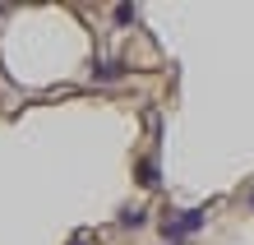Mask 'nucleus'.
I'll return each mask as SVG.
<instances>
[{
    "label": "nucleus",
    "mask_w": 254,
    "mask_h": 245,
    "mask_svg": "<svg viewBox=\"0 0 254 245\" xmlns=\"http://www.w3.org/2000/svg\"><path fill=\"white\" fill-rule=\"evenodd\" d=\"M134 19H139V9H134V5H116V23H134Z\"/></svg>",
    "instance_id": "nucleus-5"
},
{
    "label": "nucleus",
    "mask_w": 254,
    "mask_h": 245,
    "mask_svg": "<svg viewBox=\"0 0 254 245\" xmlns=\"http://www.w3.org/2000/svg\"><path fill=\"white\" fill-rule=\"evenodd\" d=\"M250 204H254V194H250Z\"/></svg>",
    "instance_id": "nucleus-7"
},
{
    "label": "nucleus",
    "mask_w": 254,
    "mask_h": 245,
    "mask_svg": "<svg viewBox=\"0 0 254 245\" xmlns=\"http://www.w3.org/2000/svg\"><path fill=\"white\" fill-rule=\"evenodd\" d=\"M121 227H148V208L143 204H125L121 208Z\"/></svg>",
    "instance_id": "nucleus-3"
},
{
    "label": "nucleus",
    "mask_w": 254,
    "mask_h": 245,
    "mask_svg": "<svg viewBox=\"0 0 254 245\" xmlns=\"http://www.w3.org/2000/svg\"><path fill=\"white\" fill-rule=\"evenodd\" d=\"M134 176H139V185H148V190H153L157 180H162V176H157V158H143L139 166H134Z\"/></svg>",
    "instance_id": "nucleus-4"
},
{
    "label": "nucleus",
    "mask_w": 254,
    "mask_h": 245,
    "mask_svg": "<svg viewBox=\"0 0 254 245\" xmlns=\"http://www.w3.org/2000/svg\"><path fill=\"white\" fill-rule=\"evenodd\" d=\"M69 245H88V232H79V236H74V241H69Z\"/></svg>",
    "instance_id": "nucleus-6"
},
{
    "label": "nucleus",
    "mask_w": 254,
    "mask_h": 245,
    "mask_svg": "<svg viewBox=\"0 0 254 245\" xmlns=\"http://www.w3.org/2000/svg\"><path fill=\"white\" fill-rule=\"evenodd\" d=\"M208 222V204H199V208H185V213H176V218H167L162 222V236H167L171 245H181V241H190L199 227Z\"/></svg>",
    "instance_id": "nucleus-1"
},
{
    "label": "nucleus",
    "mask_w": 254,
    "mask_h": 245,
    "mask_svg": "<svg viewBox=\"0 0 254 245\" xmlns=\"http://www.w3.org/2000/svg\"><path fill=\"white\" fill-rule=\"evenodd\" d=\"M93 79H102V83H111V79H125V60H97L93 65Z\"/></svg>",
    "instance_id": "nucleus-2"
}]
</instances>
